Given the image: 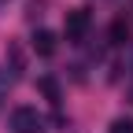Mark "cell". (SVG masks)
<instances>
[{"instance_id": "obj_5", "label": "cell", "mask_w": 133, "mask_h": 133, "mask_svg": "<svg viewBox=\"0 0 133 133\" xmlns=\"http://www.w3.org/2000/svg\"><path fill=\"white\" fill-rule=\"evenodd\" d=\"M107 41H111V44H118V48H122V44H129V22L122 19V15L111 22V30H107Z\"/></svg>"}, {"instance_id": "obj_2", "label": "cell", "mask_w": 133, "mask_h": 133, "mask_svg": "<svg viewBox=\"0 0 133 133\" xmlns=\"http://www.w3.org/2000/svg\"><path fill=\"white\" fill-rule=\"evenodd\" d=\"M11 133H44V118L37 107H15L11 111Z\"/></svg>"}, {"instance_id": "obj_7", "label": "cell", "mask_w": 133, "mask_h": 133, "mask_svg": "<svg viewBox=\"0 0 133 133\" xmlns=\"http://www.w3.org/2000/svg\"><path fill=\"white\" fill-rule=\"evenodd\" d=\"M8 56H11V66H15V74H22V52H19V44H8Z\"/></svg>"}, {"instance_id": "obj_1", "label": "cell", "mask_w": 133, "mask_h": 133, "mask_svg": "<svg viewBox=\"0 0 133 133\" xmlns=\"http://www.w3.org/2000/svg\"><path fill=\"white\" fill-rule=\"evenodd\" d=\"M92 26V11L89 8H74V11H66V22H63V33H66V41L70 44H81L85 41V33Z\"/></svg>"}, {"instance_id": "obj_4", "label": "cell", "mask_w": 133, "mask_h": 133, "mask_svg": "<svg viewBox=\"0 0 133 133\" xmlns=\"http://www.w3.org/2000/svg\"><path fill=\"white\" fill-rule=\"evenodd\" d=\"M37 89L48 96V104H52V107H59V100H63V96H59V81H56L52 74H41V78H37Z\"/></svg>"}, {"instance_id": "obj_8", "label": "cell", "mask_w": 133, "mask_h": 133, "mask_svg": "<svg viewBox=\"0 0 133 133\" xmlns=\"http://www.w3.org/2000/svg\"><path fill=\"white\" fill-rule=\"evenodd\" d=\"M111 133H133V118H115L111 122Z\"/></svg>"}, {"instance_id": "obj_3", "label": "cell", "mask_w": 133, "mask_h": 133, "mask_svg": "<svg viewBox=\"0 0 133 133\" xmlns=\"http://www.w3.org/2000/svg\"><path fill=\"white\" fill-rule=\"evenodd\" d=\"M33 52H37V56H56V33L52 30H37V33H33Z\"/></svg>"}, {"instance_id": "obj_6", "label": "cell", "mask_w": 133, "mask_h": 133, "mask_svg": "<svg viewBox=\"0 0 133 133\" xmlns=\"http://www.w3.org/2000/svg\"><path fill=\"white\" fill-rule=\"evenodd\" d=\"M8 92H11V78H8V70L0 66V107L8 104Z\"/></svg>"}]
</instances>
